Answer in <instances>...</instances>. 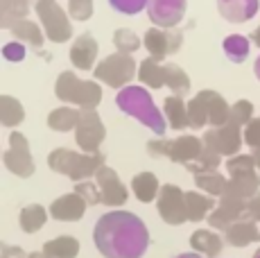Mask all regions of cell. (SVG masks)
Wrapping results in <instances>:
<instances>
[{
  "mask_svg": "<svg viewBox=\"0 0 260 258\" xmlns=\"http://www.w3.org/2000/svg\"><path fill=\"white\" fill-rule=\"evenodd\" d=\"M93 242L104 258H143L149 249V229L136 213L116 208L100 215Z\"/></svg>",
  "mask_w": 260,
  "mask_h": 258,
  "instance_id": "obj_1",
  "label": "cell"
},
{
  "mask_svg": "<svg viewBox=\"0 0 260 258\" xmlns=\"http://www.w3.org/2000/svg\"><path fill=\"white\" fill-rule=\"evenodd\" d=\"M116 104L122 113L136 118L141 125L147 129H152L156 136H163L168 129V120L163 116V111H158V107L152 100V93H147L145 86H129L120 88V93L116 95Z\"/></svg>",
  "mask_w": 260,
  "mask_h": 258,
  "instance_id": "obj_2",
  "label": "cell"
},
{
  "mask_svg": "<svg viewBox=\"0 0 260 258\" xmlns=\"http://www.w3.org/2000/svg\"><path fill=\"white\" fill-rule=\"evenodd\" d=\"M104 166V154L102 152H75L68 147H57L48 154V168L57 175H63L68 179H73L75 183L91 179L98 175V170Z\"/></svg>",
  "mask_w": 260,
  "mask_h": 258,
  "instance_id": "obj_3",
  "label": "cell"
},
{
  "mask_svg": "<svg viewBox=\"0 0 260 258\" xmlns=\"http://www.w3.org/2000/svg\"><path fill=\"white\" fill-rule=\"evenodd\" d=\"M231 118V104L224 100L217 91H199L192 100L188 102V122L190 129H204V127H219L226 125Z\"/></svg>",
  "mask_w": 260,
  "mask_h": 258,
  "instance_id": "obj_4",
  "label": "cell"
},
{
  "mask_svg": "<svg viewBox=\"0 0 260 258\" xmlns=\"http://www.w3.org/2000/svg\"><path fill=\"white\" fill-rule=\"evenodd\" d=\"M54 95L77 109H95L102 102V86L93 79H79L73 71H63L54 84Z\"/></svg>",
  "mask_w": 260,
  "mask_h": 258,
  "instance_id": "obj_5",
  "label": "cell"
},
{
  "mask_svg": "<svg viewBox=\"0 0 260 258\" xmlns=\"http://www.w3.org/2000/svg\"><path fill=\"white\" fill-rule=\"evenodd\" d=\"M147 152L149 156L154 158H170L174 163H188L197 161L199 154L204 152V141L192 134H181L174 141H168V138H154V141L147 143Z\"/></svg>",
  "mask_w": 260,
  "mask_h": 258,
  "instance_id": "obj_6",
  "label": "cell"
},
{
  "mask_svg": "<svg viewBox=\"0 0 260 258\" xmlns=\"http://www.w3.org/2000/svg\"><path fill=\"white\" fill-rule=\"evenodd\" d=\"M93 75L98 82L107 84L111 88H124L129 86L134 77H138V66L134 61L132 54H122V52H116V54H109L104 57L102 61H98L95 66Z\"/></svg>",
  "mask_w": 260,
  "mask_h": 258,
  "instance_id": "obj_7",
  "label": "cell"
},
{
  "mask_svg": "<svg viewBox=\"0 0 260 258\" xmlns=\"http://www.w3.org/2000/svg\"><path fill=\"white\" fill-rule=\"evenodd\" d=\"M37 16L46 32V39L52 43H66L73 37L71 14L57 3V0H37Z\"/></svg>",
  "mask_w": 260,
  "mask_h": 258,
  "instance_id": "obj_8",
  "label": "cell"
},
{
  "mask_svg": "<svg viewBox=\"0 0 260 258\" xmlns=\"http://www.w3.org/2000/svg\"><path fill=\"white\" fill-rule=\"evenodd\" d=\"M107 138V129H104L102 120H100L95 109H79V120L75 127V141L82 152L95 154L100 152V145Z\"/></svg>",
  "mask_w": 260,
  "mask_h": 258,
  "instance_id": "obj_9",
  "label": "cell"
},
{
  "mask_svg": "<svg viewBox=\"0 0 260 258\" xmlns=\"http://www.w3.org/2000/svg\"><path fill=\"white\" fill-rule=\"evenodd\" d=\"M204 145L208 150L217 152L219 156H236L240 152L244 143V129L233 125V122H226V125H219V127H213L208 132H204L202 136Z\"/></svg>",
  "mask_w": 260,
  "mask_h": 258,
  "instance_id": "obj_10",
  "label": "cell"
},
{
  "mask_svg": "<svg viewBox=\"0 0 260 258\" xmlns=\"http://www.w3.org/2000/svg\"><path fill=\"white\" fill-rule=\"evenodd\" d=\"M156 211L163 217V222L172 227H179L183 222H188L186 213V192L174 183H163L161 192L156 197Z\"/></svg>",
  "mask_w": 260,
  "mask_h": 258,
  "instance_id": "obj_11",
  "label": "cell"
},
{
  "mask_svg": "<svg viewBox=\"0 0 260 258\" xmlns=\"http://www.w3.org/2000/svg\"><path fill=\"white\" fill-rule=\"evenodd\" d=\"M3 161L7 166V170L12 175L21 177V179H27V177L34 175V158L32 152H29V143L21 132L9 134V147L5 152Z\"/></svg>",
  "mask_w": 260,
  "mask_h": 258,
  "instance_id": "obj_12",
  "label": "cell"
},
{
  "mask_svg": "<svg viewBox=\"0 0 260 258\" xmlns=\"http://www.w3.org/2000/svg\"><path fill=\"white\" fill-rule=\"evenodd\" d=\"M242 215H247V202L240 200L236 195H229V192H224L222 197H219L217 206L211 211V215L206 217L208 224H211V229L224 233L229 229V227L233 224V222H238Z\"/></svg>",
  "mask_w": 260,
  "mask_h": 258,
  "instance_id": "obj_13",
  "label": "cell"
},
{
  "mask_svg": "<svg viewBox=\"0 0 260 258\" xmlns=\"http://www.w3.org/2000/svg\"><path fill=\"white\" fill-rule=\"evenodd\" d=\"M181 46H183V34L177 27L163 29L154 25L152 29L145 32V48H147L149 57L158 59V61H163L168 54H174Z\"/></svg>",
  "mask_w": 260,
  "mask_h": 258,
  "instance_id": "obj_14",
  "label": "cell"
},
{
  "mask_svg": "<svg viewBox=\"0 0 260 258\" xmlns=\"http://www.w3.org/2000/svg\"><path fill=\"white\" fill-rule=\"evenodd\" d=\"M186 9H188L186 0H149L147 5L149 21L163 29L177 27L186 16Z\"/></svg>",
  "mask_w": 260,
  "mask_h": 258,
  "instance_id": "obj_15",
  "label": "cell"
},
{
  "mask_svg": "<svg viewBox=\"0 0 260 258\" xmlns=\"http://www.w3.org/2000/svg\"><path fill=\"white\" fill-rule=\"evenodd\" d=\"M95 181H98L100 190H102V204L118 208L129 200V190L124 188V183L120 181L118 172L113 170V168L102 166L98 170V175H95Z\"/></svg>",
  "mask_w": 260,
  "mask_h": 258,
  "instance_id": "obj_16",
  "label": "cell"
},
{
  "mask_svg": "<svg viewBox=\"0 0 260 258\" xmlns=\"http://www.w3.org/2000/svg\"><path fill=\"white\" fill-rule=\"evenodd\" d=\"M98 41L91 32L79 34L71 46V61L77 71H95L98 66Z\"/></svg>",
  "mask_w": 260,
  "mask_h": 258,
  "instance_id": "obj_17",
  "label": "cell"
},
{
  "mask_svg": "<svg viewBox=\"0 0 260 258\" xmlns=\"http://www.w3.org/2000/svg\"><path fill=\"white\" fill-rule=\"evenodd\" d=\"M86 202L82 200V197L77 195V192H66V195H61L59 200H54L52 204H50V215L54 217V220L59 222H77L84 217V213H86Z\"/></svg>",
  "mask_w": 260,
  "mask_h": 258,
  "instance_id": "obj_18",
  "label": "cell"
},
{
  "mask_svg": "<svg viewBox=\"0 0 260 258\" xmlns=\"http://www.w3.org/2000/svg\"><path fill=\"white\" fill-rule=\"evenodd\" d=\"M224 240L226 245L231 247H249L251 242H258L260 240V224L253 217L249 215H242L238 222H233L226 231H224Z\"/></svg>",
  "mask_w": 260,
  "mask_h": 258,
  "instance_id": "obj_19",
  "label": "cell"
},
{
  "mask_svg": "<svg viewBox=\"0 0 260 258\" xmlns=\"http://www.w3.org/2000/svg\"><path fill=\"white\" fill-rule=\"evenodd\" d=\"M260 9V0H217V12L226 23H247Z\"/></svg>",
  "mask_w": 260,
  "mask_h": 258,
  "instance_id": "obj_20",
  "label": "cell"
},
{
  "mask_svg": "<svg viewBox=\"0 0 260 258\" xmlns=\"http://www.w3.org/2000/svg\"><path fill=\"white\" fill-rule=\"evenodd\" d=\"M229 179H249L260 183V156L256 154H236L224 163Z\"/></svg>",
  "mask_w": 260,
  "mask_h": 258,
  "instance_id": "obj_21",
  "label": "cell"
},
{
  "mask_svg": "<svg viewBox=\"0 0 260 258\" xmlns=\"http://www.w3.org/2000/svg\"><path fill=\"white\" fill-rule=\"evenodd\" d=\"M224 242L226 240L215 229H197L190 236V247H192V251H199L202 256H208V258H217L222 254Z\"/></svg>",
  "mask_w": 260,
  "mask_h": 258,
  "instance_id": "obj_22",
  "label": "cell"
},
{
  "mask_svg": "<svg viewBox=\"0 0 260 258\" xmlns=\"http://www.w3.org/2000/svg\"><path fill=\"white\" fill-rule=\"evenodd\" d=\"M217 206V202H213L211 195L199 190H188L186 192V213H188V222H199L206 220L211 215V211Z\"/></svg>",
  "mask_w": 260,
  "mask_h": 258,
  "instance_id": "obj_23",
  "label": "cell"
},
{
  "mask_svg": "<svg viewBox=\"0 0 260 258\" xmlns=\"http://www.w3.org/2000/svg\"><path fill=\"white\" fill-rule=\"evenodd\" d=\"M9 32H12V37L16 39V41H23L25 46L34 48V50H41L43 41H46V32H43V27L34 21H27V18L18 21Z\"/></svg>",
  "mask_w": 260,
  "mask_h": 258,
  "instance_id": "obj_24",
  "label": "cell"
},
{
  "mask_svg": "<svg viewBox=\"0 0 260 258\" xmlns=\"http://www.w3.org/2000/svg\"><path fill=\"white\" fill-rule=\"evenodd\" d=\"M163 116H166L170 129H188L190 122H188V104L183 102V98L179 95H168L166 102H163Z\"/></svg>",
  "mask_w": 260,
  "mask_h": 258,
  "instance_id": "obj_25",
  "label": "cell"
},
{
  "mask_svg": "<svg viewBox=\"0 0 260 258\" xmlns=\"http://www.w3.org/2000/svg\"><path fill=\"white\" fill-rule=\"evenodd\" d=\"M132 192L136 195L138 202L149 204V202H154L158 197V192H161V183H158L154 172H138V175L132 179Z\"/></svg>",
  "mask_w": 260,
  "mask_h": 258,
  "instance_id": "obj_26",
  "label": "cell"
},
{
  "mask_svg": "<svg viewBox=\"0 0 260 258\" xmlns=\"http://www.w3.org/2000/svg\"><path fill=\"white\" fill-rule=\"evenodd\" d=\"M138 79L147 88H163L166 86V68H163V63L158 59L147 57L138 66Z\"/></svg>",
  "mask_w": 260,
  "mask_h": 258,
  "instance_id": "obj_27",
  "label": "cell"
},
{
  "mask_svg": "<svg viewBox=\"0 0 260 258\" xmlns=\"http://www.w3.org/2000/svg\"><path fill=\"white\" fill-rule=\"evenodd\" d=\"M29 12V0H0V27L12 29Z\"/></svg>",
  "mask_w": 260,
  "mask_h": 258,
  "instance_id": "obj_28",
  "label": "cell"
},
{
  "mask_svg": "<svg viewBox=\"0 0 260 258\" xmlns=\"http://www.w3.org/2000/svg\"><path fill=\"white\" fill-rule=\"evenodd\" d=\"M43 254L48 258H77L79 256V240L73 236H59L43 245Z\"/></svg>",
  "mask_w": 260,
  "mask_h": 258,
  "instance_id": "obj_29",
  "label": "cell"
},
{
  "mask_svg": "<svg viewBox=\"0 0 260 258\" xmlns=\"http://www.w3.org/2000/svg\"><path fill=\"white\" fill-rule=\"evenodd\" d=\"M77 120H79V109L75 107H59V109H52L48 113V127L52 132H73L77 127Z\"/></svg>",
  "mask_w": 260,
  "mask_h": 258,
  "instance_id": "obj_30",
  "label": "cell"
},
{
  "mask_svg": "<svg viewBox=\"0 0 260 258\" xmlns=\"http://www.w3.org/2000/svg\"><path fill=\"white\" fill-rule=\"evenodd\" d=\"M222 50L233 63H242L247 61L249 50H251V39H247L244 34H229L222 43Z\"/></svg>",
  "mask_w": 260,
  "mask_h": 258,
  "instance_id": "obj_31",
  "label": "cell"
},
{
  "mask_svg": "<svg viewBox=\"0 0 260 258\" xmlns=\"http://www.w3.org/2000/svg\"><path fill=\"white\" fill-rule=\"evenodd\" d=\"M48 213L50 211H46L41 204H29V206H25L21 211V215H18V224H21V229L25 233H37L46 224Z\"/></svg>",
  "mask_w": 260,
  "mask_h": 258,
  "instance_id": "obj_32",
  "label": "cell"
},
{
  "mask_svg": "<svg viewBox=\"0 0 260 258\" xmlns=\"http://www.w3.org/2000/svg\"><path fill=\"white\" fill-rule=\"evenodd\" d=\"M163 68H166V86L170 91L174 93V95L183 98L190 93V77L188 73L183 71L181 66H177V63H163Z\"/></svg>",
  "mask_w": 260,
  "mask_h": 258,
  "instance_id": "obj_33",
  "label": "cell"
},
{
  "mask_svg": "<svg viewBox=\"0 0 260 258\" xmlns=\"http://www.w3.org/2000/svg\"><path fill=\"white\" fill-rule=\"evenodd\" d=\"M25 120L23 104L12 95H0V122L5 127H18Z\"/></svg>",
  "mask_w": 260,
  "mask_h": 258,
  "instance_id": "obj_34",
  "label": "cell"
},
{
  "mask_svg": "<svg viewBox=\"0 0 260 258\" xmlns=\"http://www.w3.org/2000/svg\"><path fill=\"white\" fill-rule=\"evenodd\" d=\"M194 183H197V188L202 192H206V195L222 197V192H224V188H226L229 179L219 175V170H217V172H204V175H194Z\"/></svg>",
  "mask_w": 260,
  "mask_h": 258,
  "instance_id": "obj_35",
  "label": "cell"
},
{
  "mask_svg": "<svg viewBox=\"0 0 260 258\" xmlns=\"http://www.w3.org/2000/svg\"><path fill=\"white\" fill-rule=\"evenodd\" d=\"M219 166H222V156L204 145V152L199 154V158L192 161V163H188L186 168H188V172H192V177H194V175H204V172H217Z\"/></svg>",
  "mask_w": 260,
  "mask_h": 258,
  "instance_id": "obj_36",
  "label": "cell"
},
{
  "mask_svg": "<svg viewBox=\"0 0 260 258\" xmlns=\"http://www.w3.org/2000/svg\"><path fill=\"white\" fill-rule=\"evenodd\" d=\"M113 46H116L118 52L122 54H134L141 48V39L134 29H127V27H120L113 32Z\"/></svg>",
  "mask_w": 260,
  "mask_h": 258,
  "instance_id": "obj_37",
  "label": "cell"
},
{
  "mask_svg": "<svg viewBox=\"0 0 260 258\" xmlns=\"http://www.w3.org/2000/svg\"><path fill=\"white\" fill-rule=\"evenodd\" d=\"M253 118H256L253 116V104L249 100H238L236 104H231V118H229V122L244 129Z\"/></svg>",
  "mask_w": 260,
  "mask_h": 258,
  "instance_id": "obj_38",
  "label": "cell"
},
{
  "mask_svg": "<svg viewBox=\"0 0 260 258\" xmlns=\"http://www.w3.org/2000/svg\"><path fill=\"white\" fill-rule=\"evenodd\" d=\"M75 192L82 197L86 204H102V190H100L98 181H91V179H84V181H77L75 183Z\"/></svg>",
  "mask_w": 260,
  "mask_h": 258,
  "instance_id": "obj_39",
  "label": "cell"
},
{
  "mask_svg": "<svg viewBox=\"0 0 260 258\" xmlns=\"http://www.w3.org/2000/svg\"><path fill=\"white\" fill-rule=\"evenodd\" d=\"M111 9H116L118 14H124V16H136L141 14L145 7L149 5V0H109Z\"/></svg>",
  "mask_w": 260,
  "mask_h": 258,
  "instance_id": "obj_40",
  "label": "cell"
},
{
  "mask_svg": "<svg viewBox=\"0 0 260 258\" xmlns=\"http://www.w3.org/2000/svg\"><path fill=\"white\" fill-rule=\"evenodd\" d=\"M93 12V0H68V14L73 21H88Z\"/></svg>",
  "mask_w": 260,
  "mask_h": 258,
  "instance_id": "obj_41",
  "label": "cell"
},
{
  "mask_svg": "<svg viewBox=\"0 0 260 258\" xmlns=\"http://www.w3.org/2000/svg\"><path fill=\"white\" fill-rule=\"evenodd\" d=\"M244 143L251 147V154L260 156V116L244 127Z\"/></svg>",
  "mask_w": 260,
  "mask_h": 258,
  "instance_id": "obj_42",
  "label": "cell"
},
{
  "mask_svg": "<svg viewBox=\"0 0 260 258\" xmlns=\"http://www.w3.org/2000/svg\"><path fill=\"white\" fill-rule=\"evenodd\" d=\"M25 54H27V46H25L23 41H9L3 46V57L7 59V61H23Z\"/></svg>",
  "mask_w": 260,
  "mask_h": 258,
  "instance_id": "obj_43",
  "label": "cell"
},
{
  "mask_svg": "<svg viewBox=\"0 0 260 258\" xmlns=\"http://www.w3.org/2000/svg\"><path fill=\"white\" fill-rule=\"evenodd\" d=\"M29 254H25L18 245H3L0 247V258H27Z\"/></svg>",
  "mask_w": 260,
  "mask_h": 258,
  "instance_id": "obj_44",
  "label": "cell"
},
{
  "mask_svg": "<svg viewBox=\"0 0 260 258\" xmlns=\"http://www.w3.org/2000/svg\"><path fill=\"white\" fill-rule=\"evenodd\" d=\"M247 215L253 217V220H256L258 224H260V190L251 197V200L247 202Z\"/></svg>",
  "mask_w": 260,
  "mask_h": 258,
  "instance_id": "obj_45",
  "label": "cell"
},
{
  "mask_svg": "<svg viewBox=\"0 0 260 258\" xmlns=\"http://www.w3.org/2000/svg\"><path fill=\"white\" fill-rule=\"evenodd\" d=\"M249 39H251V41H253V46H258V48H260V25H258L256 29H253V32H251V37H249Z\"/></svg>",
  "mask_w": 260,
  "mask_h": 258,
  "instance_id": "obj_46",
  "label": "cell"
},
{
  "mask_svg": "<svg viewBox=\"0 0 260 258\" xmlns=\"http://www.w3.org/2000/svg\"><path fill=\"white\" fill-rule=\"evenodd\" d=\"M177 258H206V256H202L199 251H188V254H179Z\"/></svg>",
  "mask_w": 260,
  "mask_h": 258,
  "instance_id": "obj_47",
  "label": "cell"
},
{
  "mask_svg": "<svg viewBox=\"0 0 260 258\" xmlns=\"http://www.w3.org/2000/svg\"><path fill=\"white\" fill-rule=\"evenodd\" d=\"M27 258H48V256L43 254V251H32V254H29Z\"/></svg>",
  "mask_w": 260,
  "mask_h": 258,
  "instance_id": "obj_48",
  "label": "cell"
},
{
  "mask_svg": "<svg viewBox=\"0 0 260 258\" xmlns=\"http://www.w3.org/2000/svg\"><path fill=\"white\" fill-rule=\"evenodd\" d=\"M253 71H256V77H258V82H260V57L256 59V66H253Z\"/></svg>",
  "mask_w": 260,
  "mask_h": 258,
  "instance_id": "obj_49",
  "label": "cell"
},
{
  "mask_svg": "<svg viewBox=\"0 0 260 258\" xmlns=\"http://www.w3.org/2000/svg\"><path fill=\"white\" fill-rule=\"evenodd\" d=\"M253 258H260V249L256 251V254H253Z\"/></svg>",
  "mask_w": 260,
  "mask_h": 258,
  "instance_id": "obj_50",
  "label": "cell"
}]
</instances>
